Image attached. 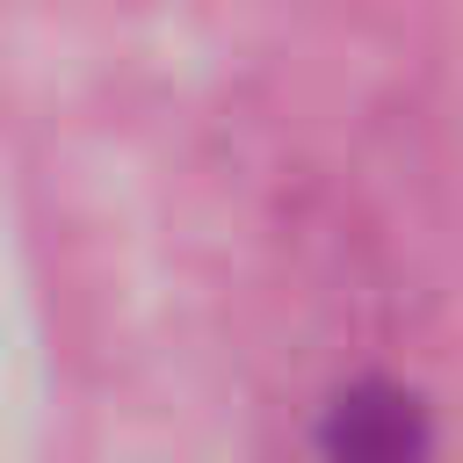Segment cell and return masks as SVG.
I'll return each mask as SVG.
<instances>
[{
    "instance_id": "6da1fadb",
    "label": "cell",
    "mask_w": 463,
    "mask_h": 463,
    "mask_svg": "<svg viewBox=\"0 0 463 463\" xmlns=\"http://www.w3.org/2000/svg\"><path fill=\"white\" fill-rule=\"evenodd\" d=\"M318 449H326V463H434V427L405 383L369 376L326 405Z\"/></svg>"
}]
</instances>
